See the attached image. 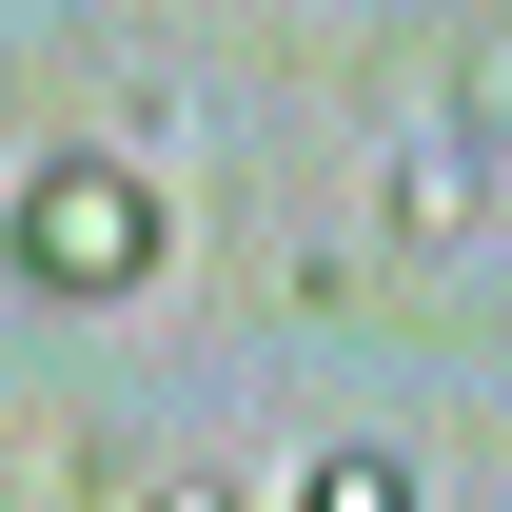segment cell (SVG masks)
I'll use <instances>...</instances> for the list:
<instances>
[{"label":"cell","mask_w":512,"mask_h":512,"mask_svg":"<svg viewBox=\"0 0 512 512\" xmlns=\"http://www.w3.org/2000/svg\"><path fill=\"white\" fill-rule=\"evenodd\" d=\"M158 256H178V217H158V178H138L119 138H40V158L0 178V276H20V296H60V316L138 296Z\"/></svg>","instance_id":"1"},{"label":"cell","mask_w":512,"mask_h":512,"mask_svg":"<svg viewBox=\"0 0 512 512\" xmlns=\"http://www.w3.org/2000/svg\"><path fill=\"white\" fill-rule=\"evenodd\" d=\"M473 197H493V138L453 119V99H414V138H394V217H414V237H453Z\"/></svg>","instance_id":"2"},{"label":"cell","mask_w":512,"mask_h":512,"mask_svg":"<svg viewBox=\"0 0 512 512\" xmlns=\"http://www.w3.org/2000/svg\"><path fill=\"white\" fill-rule=\"evenodd\" d=\"M296 512H414V453H316Z\"/></svg>","instance_id":"3"},{"label":"cell","mask_w":512,"mask_h":512,"mask_svg":"<svg viewBox=\"0 0 512 512\" xmlns=\"http://www.w3.org/2000/svg\"><path fill=\"white\" fill-rule=\"evenodd\" d=\"M138 512H237V473H158V493H138Z\"/></svg>","instance_id":"4"}]
</instances>
